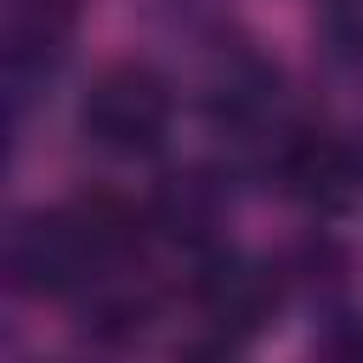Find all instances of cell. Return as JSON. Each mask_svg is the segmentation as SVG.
<instances>
[{"mask_svg":"<svg viewBox=\"0 0 363 363\" xmlns=\"http://www.w3.org/2000/svg\"><path fill=\"white\" fill-rule=\"evenodd\" d=\"M170 119V96L147 68H113L85 96V130L113 153H147L159 147Z\"/></svg>","mask_w":363,"mask_h":363,"instance_id":"cell-1","label":"cell"}]
</instances>
